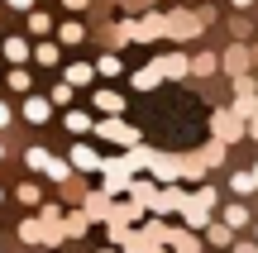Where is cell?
<instances>
[{
  "label": "cell",
  "instance_id": "22",
  "mask_svg": "<svg viewBox=\"0 0 258 253\" xmlns=\"http://www.w3.org/2000/svg\"><path fill=\"white\" fill-rule=\"evenodd\" d=\"M48 162H53V158H48L43 148H34V153H29V167H38V172H48Z\"/></svg>",
  "mask_w": 258,
  "mask_h": 253
},
{
  "label": "cell",
  "instance_id": "5",
  "mask_svg": "<svg viewBox=\"0 0 258 253\" xmlns=\"http://www.w3.org/2000/svg\"><path fill=\"white\" fill-rule=\"evenodd\" d=\"M158 72H167V76H186V72H191V62H186L182 53H167V57H158Z\"/></svg>",
  "mask_w": 258,
  "mask_h": 253
},
{
  "label": "cell",
  "instance_id": "18",
  "mask_svg": "<svg viewBox=\"0 0 258 253\" xmlns=\"http://www.w3.org/2000/svg\"><path fill=\"white\" fill-rule=\"evenodd\" d=\"M158 76H163V72H158V62H153V67H148V72H139V76H134V86H144V91H148V86H153Z\"/></svg>",
  "mask_w": 258,
  "mask_h": 253
},
{
  "label": "cell",
  "instance_id": "17",
  "mask_svg": "<svg viewBox=\"0 0 258 253\" xmlns=\"http://www.w3.org/2000/svg\"><path fill=\"white\" fill-rule=\"evenodd\" d=\"M29 29H34V34H48V29H53V19H48V15H38V10H34V15H29Z\"/></svg>",
  "mask_w": 258,
  "mask_h": 253
},
{
  "label": "cell",
  "instance_id": "2",
  "mask_svg": "<svg viewBox=\"0 0 258 253\" xmlns=\"http://www.w3.org/2000/svg\"><path fill=\"white\" fill-rule=\"evenodd\" d=\"M96 129H101V139H110V143H124V148H134V143H139V129H134V124H124L120 115H110V120H101Z\"/></svg>",
  "mask_w": 258,
  "mask_h": 253
},
{
  "label": "cell",
  "instance_id": "8",
  "mask_svg": "<svg viewBox=\"0 0 258 253\" xmlns=\"http://www.w3.org/2000/svg\"><path fill=\"white\" fill-rule=\"evenodd\" d=\"M48 110H53V105H48L43 96H34V101L24 105V120H34V124H43V120H48Z\"/></svg>",
  "mask_w": 258,
  "mask_h": 253
},
{
  "label": "cell",
  "instance_id": "30",
  "mask_svg": "<svg viewBox=\"0 0 258 253\" xmlns=\"http://www.w3.org/2000/svg\"><path fill=\"white\" fill-rule=\"evenodd\" d=\"M234 5H239V10H244V5H253V0H234Z\"/></svg>",
  "mask_w": 258,
  "mask_h": 253
},
{
  "label": "cell",
  "instance_id": "25",
  "mask_svg": "<svg viewBox=\"0 0 258 253\" xmlns=\"http://www.w3.org/2000/svg\"><path fill=\"white\" fill-rule=\"evenodd\" d=\"M82 38V24H62V43H77Z\"/></svg>",
  "mask_w": 258,
  "mask_h": 253
},
{
  "label": "cell",
  "instance_id": "1",
  "mask_svg": "<svg viewBox=\"0 0 258 253\" xmlns=\"http://www.w3.org/2000/svg\"><path fill=\"white\" fill-rule=\"evenodd\" d=\"M211 206H215V191L211 187H201V191H196V196H186V225H191V229H201L206 225V220H211Z\"/></svg>",
  "mask_w": 258,
  "mask_h": 253
},
{
  "label": "cell",
  "instance_id": "10",
  "mask_svg": "<svg viewBox=\"0 0 258 253\" xmlns=\"http://www.w3.org/2000/svg\"><path fill=\"white\" fill-rule=\"evenodd\" d=\"M167 239H172V244H177V253H201V244H196V239H191V229H172V234H167Z\"/></svg>",
  "mask_w": 258,
  "mask_h": 253
},
{
  "label": "cell",
  "instance_id": "4",
  "mask_svg": "<svg viewBox=\"0 0 258 253\" xmlns=\"http://www.w3.org/2000/svg\"><path fill=\"white\" fill-rule=\"evenodd\" d=\"M182 206H186V196L177 187H167V191H158V196H153V210H163V215H167V210H182Z\"/></svg>",
  "mask_w": 258,
  "mask_h": 253
},
{
  "label": "cell",
  "instance_id": "11",
  "mask_svg": "<svg viewBox=\"0 0 258 253\" xmlns=\"http://www.w3.org/2000/svg\"><path fill=\"white\" fill-rule=\"evenodd\" d=\"M34 62H43V67L62 62V48H57V43H43V48H34Z\"/></svg>",
  "mask_w": 258,
  "mask_h": 253
},
{
  "label": "cell",
  "instance_id": "6",
  "mask_svg": "<svg viewBox=\"0 0 258 253\" xmlns=\"http://www.w3.org/2000/svg\"><path fill=\"white\" fill-rule=\"evenodd\" d=\"M215 134H220L225 143H230V139H244V129H239V120H234V115H215Z\"/></svg>",
  "mask_w": 258,
  "mask_h": 253
},
{
  "label": "cell",
  "instance_id": "9",
  "mask_svg": "<svg viewBox=\"0 0 258 253\" xmlns=\"http://www.w3.org/2000/svg\"><path fill=\"white\" fill-rule=\"evenodd\" d=\"M5 57H10V62H29V43H24V38H5Z\"/></svg>",
  "mask_w": 258,
  "mask_h": 253
},
{
  "label": "cell",
  "instance_id": "16",
  "mask_svg": "<svg viewBox=\"0 0 258 253\" xmlns=\"http://www.w3.org/2000/svg\"><path fill=\"white\" fill-rule=\"evenodd\" d=\"M230 187L239 191V196H249V191L258 187V182H253V172H234V182H230Z\"/></svg>",
  "mask_w": 258,
  "mask_h": 253
},
{
  "label": "cell",
  "instance_id": "19",
  "mask_svg": "<svg viewBox=\"0 0 258 253\" xmlns=\"http://www.w3.org/2000/svg\"><path fill=\"white\" fill-rule=\"evenodd\" d=\"M96 72H101V76H115V72H120V57H101V62H96Z\"/></svg>",
  "mask_w": 258,
  "mask_h": 253
},
{
  "label": "cell",
  "instance_id": "28",
  "mask_svg": "<svg viewBox=\"0 0 258 253\" xmlns=\"http://www.w3.org/2000/svg\"><path fill=\"white\" fill-rule=\"evenodd\" d=\"M234 253H258V244H234Z\"/></svg>",
  "mask_w": 258,
  "mask_h": 253
},
{
  "label": "cell",
  "instance_id": "26",
  "mask_svg": "<svg viewBox=\"0 0 258 253\" xmlns=\"http://www.w3.org/2000/svg\"><path fill=\"white\" fill-rule=\"evenodd\" d=\"M5 124H10V105L0 101V129H5Z\"/></svg>",
  "mask_w": 258,
  "mask_h": 253
},
{
  "label": "cell",
  "instance_id": "3",
  "mask_svg": "<svg viewBox=\"0 0 258 253\" xmlns=\"http://www.w3.org/2000/svg\"><path fill=\"white\" fill-rule=\"evenodd\" d=\"M72 167H82V172H101L105 162H101V153H96V148H86V143H77V148H72Z\"/></svg>",
  "mask_w": 258,
  "mask_h": 253
},
{
  "label": "cell",
  "instance_id": "7",
  "mask_svg": "<svg viewBox=\"0 0 258 253\" xmlns=\"http://www.w3.org/2000/svg\"><path fill=\"white\" fill-rule=\"evenodd\" d=\"M225 67H230L234 76H244L249 72V53H244V48H230V53H225Z\"/></svg>",
  "mask_w": 258,
  "mask_h": 253
},
{
  "label": "cell",
  "instance_id": "21",
  "mask_svg": "<svg viewBox=\"0 0 258 253\" xmlns=\"http://www.w3.org/2000/svg\"><path fill=\"white\" fill-rule=\"evenodd\" d=\"M10 86H15V91H29V72H24V67H15V72H10Z\"/></svg>",
  "mask_w": 258,
  "mask_h": 253
},
{
  "label": "cell",
  "instance_id": "24",
  "mask_svg": "<svg viewBox=\"0 0 258 253\" xmlns=\"http://www.w3.org/2000/svg\"><path fill=\"white\" fill-rule=\"evenodd\" d=\"M211 244H230V225H211Z\"/></svg>",
  "mask_w": 258,
  "mask_h": 253
},
{
  "label": "cell",
  "instance_id": "27",
  "mask_svg": "<svg viewBox=\"0 0 258 253\" xmlns=\"http://www.w3.org/2000/svg\"><path fill=\"white\" fill-rule=\"evenodd\" d=\"M5 5H10V10H29L34 0H5Z\"/></svg>",
  "mask_w": 258,
  "mask_h": 253
},
{
  "label": "cell",
  "instance_id": "20",
  "mask_svg": "<svg viewBox=\"0 0 258 253\" xmlns=\"http://www.w3.org/2000/svg\"><path fill=\"white\" fill-rule=\"evenodd\" d=\"M19 234H24V239H29V244H38V239H48V234H43V225H34V220H29V225H24V229H19Z\"/></svg>",
  "mask_w": 258,
  "mask_h": 253
},
{
  "label": "cell",
  "instance_id": "32",
  "mask_svg": "<svg viewBox=\"0 0 258 253\" xmlns=\"http://www.w3.org/2000/svg\"><path fill=\"white\" fill-rule=\"evenodd\" d=\"M253 182H258V167H253Z\"/></svg>",
  "mask_w": 258,
  "mask_h": 253
},
{
  "label": "cell",
  "instance_id": "23",
  "mask_svg": "<svg viewBox=\"0 0 258 253\" xmlns=\"http://www.w3.org/2000/svg\"><path fill=\"white\" fill-rule=\"evenodd\" d=\"M191 72H206V76H211V72H215V57H211V53H206V57H196V62H191Z\"/></svg>",
  "mask_w": 258,
  "mask_h": 253
},
{
  "label": "cell",
  "instance_id": "14",
  "mask_svg": "<svg viewBox=\"0 0 258 253\" xmlns=\"http://www.w3.org/2000/svg\"><path fill=\"white\" fill-rule=\"evenodd\" d=\"M82 81H91V67H86V62L67 67V86H82Z\"/></svg>",
  "mask_w": 258,
  "mask_h": 253
},
{
  "label": "cell",
  "instance_id": "31",
  "mask_svg": "<svg viewBox=\"0 0 258 253\" xmlns=\"http://www.w3.org/2000/svg\"><path fill=\"white\" fill-rule=\"evenodd\" d=\"M144 253H163V248H144Z\"/></svg>",
  "mask_w": 258,
  "mask_h": 253
},
{
  "label": "cell",
  "instance_id": "29",
  "mask_svg": "<svg viewBox=\"0 0 258 253\" xmlns=\"http://www.w3.org/2000/svg\"><path fill=\"white\" fill-rule=\"evenodd\" d=\"M67 5H72V10H82V5H86V0H67Z\"/></svg>",
  "mask_w": 258,
  "mask_h": 253
},
{
  "label": "cell",
  "instance_id": "33",
  "mask_svg": "<svg viewBox=\"0 0 258 253\" xmlns=\"http://www.w3.org/2000/svg\"><path fill=\"white\" fill-rule=\"evenodd\" d=\"M0 153H5V148H0Z\"/></svg>",
  "mask_w": 258,
  "mask_h": 253
},
{
  "label": "cell",
  "instance_id": "15",
  "mask_svg": "<svg viewBox=\"0 0 258 253\" xmlns=\"http://www.w3.org/2000/svg\"><path fill=\"white\" fill-rule=\"evenodd\" d=\"M225 225H230V229L249 225V210H244V206H230V210H225Z\"/></svg>",
  "mask_w": 258,
  "mask_h": 253
},
{
  "label": "cell",
  "instance_id": "12",
  "mask_svg": "<svg viewBox=\"0 0 258 253\" xmlns=\"http://www.w3.org/2000/svg\"><path fill=\"white\" fill-rule=\"evenodd\" d=\"M96 105H101L105 115H120V110H124V96H115V91H101V96H96Z\"/></svg>",
  "mask_w": 258,
  "mask_h": 253
},
{
  "label": "cell",
  "instance_id": "13",
  "mask_svg": "<svg viewBox=\"0 0 258 253\" xmlns=\"http://www.w3.org/2000/svg\"><path fill=\"white\" fill-rule=\"evenodd\" d=\"M67 129H72V134H86V129H91V115H86V110H72V115H67Z\"/></svg>",
  "mask_w": 258,
  "mask_h": 253
}]
</instances>
